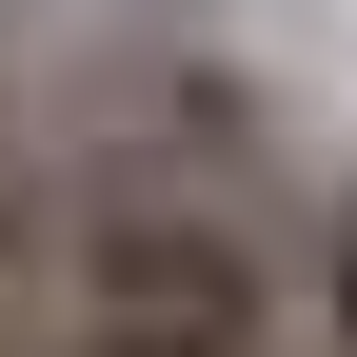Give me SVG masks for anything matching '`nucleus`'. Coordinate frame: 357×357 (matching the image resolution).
I'll list each match as a JSON object with an SVG mask.
<instances>
[{"mask_svg":"<svg viewBox=\"0 0 357 357\" xmlns=\"http://www.w3.org/2000/svg\"><path fill=\"white\" fill-rule=\"evenodd\" d=\"M0 139H20V100H0Z\"/></svg>","mask_w":357,"mask_h":357,"instance_id":"nucleus-2","label":"nucleus"},{"mask_svg":"<svg viewBox=\"0 0 357 357\" xmlns=\"http://www.w3.org/2000/svg\"><path fill=\"white\" fill-rule=\"evenodd\" d=\"M278 318H298V357H357V159L278 178Z\"/></svg>","mask_w":357,"mask_h":357,"instance_id":"nucleus-1","label":"nucleus"}]
</instances>
